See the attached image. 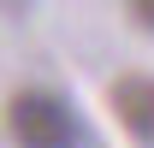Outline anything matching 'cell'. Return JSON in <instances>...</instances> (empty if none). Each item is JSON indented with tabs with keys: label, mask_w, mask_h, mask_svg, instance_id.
Instances as JSON below:
<instances>
[{
	"label": "cell",
	"mask_w": 154,
	"mask_h": 148,
	"mask_svg": "<svg viewBox=\"0 0 154 148\" xmlns=\"http://www.w3.org/2000/svg\"><path fill=\"white\" fill-rule=\"evenodd\" d=\"M131 12H136V18H142V24L154 30V0H131Z\"/></svg>",
	"instance_id": "3957f363"
},
{
	"label": "cell",
	"mask_w": 154,
	"mask_h": 148,
	"mask_svg": "<svg viewBox=\"0 0 154 148\" xmlns=\"http://www.w3.org/2000/svg\"><path fill=\"white\" fill-rule=\"evenodd\" d=\"M6 130L18 148H77V113L48 89H30L6 107Z\"/></svg>",
	"instance_id": "6da1fadb"
},
{
	"label": "cell",
	"mask_w": 154,
	"mask_h": 148,
	"mask_svg": "<svg viewBox=\"0 0 154 148\" xmlns=\"http://www.w3.org/2000/svg\"><path fill=\"white\" fill-rule=\"evenodd\" d=\"M113 107H119L131 136L154 142V77H119L113 83Z\"/></svg>",
	"instance_id": "7a4b0ae2"
}]
</instances>
